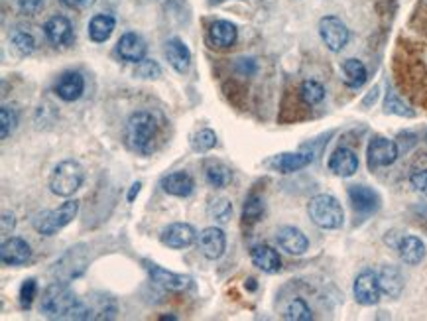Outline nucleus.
<instances>
[{
	"instance_id": "9",
	"label": "nucleus",
	"mask_w": 427,
	"mask_h": 321,
	"mask_svg": "<svg viewBox=\"0 0 427 321\" xmlns=\"http://www.w3.org/2000/svg\"><path fill=\"white\" fill-rule=\"evenodd\" d=\"M347 193H348V201H351V207H353L355 213L360 215V217L374 215L378 209H380V205H382L380 196H378L372 188L363 186V184L351 186Z\"/></svg>"
},
{
	"instance_id": "19",
	"label": "nucleus",
	"mask_w": 427,
	"mask_h": 321,
	"mask_svg": "<svg viewBox=\"0 0 427 321\" xmlns=\"http://www.w3.org/2000/svg\"><path fill=\"white\" fill-rule=\"evenodd\" d=\"M398 254L404 264L408 266H418L421 260L426 259V242L421 241L416 235H402L400 242H398Z\"/></svg>"
},
{
	"instance_id": "5",
	"label": "nucleus",
	"mask_w": 427,
	"mask_h": 321,
	"mask_svg": "<svg viewBox=\"0 0 427 321\" xmlns=\"http://www.w3.org/2000/svg\"><path fill=\"white\" fill-rule=\"evenodd\" d=\"M79 213V201L77 199H69L65 201L63 205H59L57 209H50V211H44L40 213L34 219V229H36L40 235H45V237H52L55 232H59L63 227L72 223L73 219Z\"/></svg>"
},
{
	"instance_id": "24",
	"label": "nucleus",
	"mask_w": 427,
	"mask_h": 321,
	"mask_svg": "<svg viewBox=\"0 0 427 321\" xmlns=\"http://www.w3.org/2000/svg\"><path fill=\"white\" fill-rule=\"evenodd\" d=\"M378 280H380L384 295H388L392 300L400 298V294L404 292V276L394 264H384L378 272Z\"/></svg>"
},
{
	"instance_id": "39",
	"label": "nucleus",
	"mask_w": 427,
	"mask_h": 321,
	"mask_svg": "<svg viewBox=\"0 0 427 321\" xmlns=\"http://www.w3.org/2000/svg\"><path fill=\"white\" fill-rule=\"evenodd\" d=\"M409 184L418 193L427 197V170H416L409 176Z\"/></svg>"
},
{
	"instance_id": "23",
	"label": "nucleus",
	"mask_w": 427,
	"mask_h": 321,
	"mask_svg": "<svg viewBox=\"0 0 427 321\" xmlns=\"http://www.w3.org/2000/svg\"><path fill=\"white\" fill-rule=\"evenodd\" d=\"M166 57H168L169 65L178 73H186L191 65V52L186 42L179 38H171L166 42Z\"/></svg>"
},
{
	"instance_id": "29",
	"label": "nucleus",
	"mask_w": 427,
	"mask_h": 321,
	"mask_svg": "<svg viewBox=\"0 0 427 321\" xmlns=\"http://www.w3.org/2000/svg\"><path fill=\"white\" fill-rule=\"evenodd\" d=\"M207 215L217 223H229L232 217V203L227 197H213L207 205Z\"/></svg>"
},
{
	"instance_id": "15",
	"label": "nucleus",
	"mask_w": 427,
	"mask_h": 321,
	"mask_svg": "<svg viewBox=\"0 0 427 321\" xmlns=\"http://www.w3.org/2000/svg\"><path fill=\"white\" fill-rule=\"evenodd\" d=\"M146 268H148V274H150L152 282H154V284L161 286V288H166V290L181 292V290H187V288L191 286V278L189 276L176 274V272H169V270H166V268L154 264V262H148Z\"/></svg>"
},
{
	"instance_id": "32",
	"label": "nucleus",
	"mask_w": 427,
	"mask_h": 321,
	"mask_svg": "<svg viewBox=\"0 0 427 321\" xmlns=\"http://www.w3.org/2000/svg\"><path fill=\"white\" fill-rule=\"evenodd\" d=\"M384 113L386 115H398V116H406V118H414L416 113L402 101L394 91H390L386 98H384Z\"/></svg>"
},
{
	"instance_id": "40",
	"label": "nucleus",
	"mask_w": 427,
	"mask_h": 321,
	"mask_svg": "<svg viewBox=\"0 0 427 321\" xmlns=\"http://www.w3.org/2000/svg\"><path fill=\"white\" fill-rule=\"evenodd\" d=\"M18 6L24 14H36L44 9V0H18Z\"/></svg>"
},
{
	"instance_id": "42",
	"label": "nucleus",
	"mask_w": 427,
	"mask_h": 321,
	"mask_svg": "<svg viewBox=\"0 0 427 321\" xmlns=\"http://www.w3.org/2000/svg\"><path fill=\"white\" fill-rule=\"evenodd\" d=\"M2 235L4 237H8L14 231V227H16V219H14V215L12 213H2Z\"/></svg>"
},
{
	"instance_id": "18",
	"label": "nucleus",
	"mask_w": 427,
	"mask_h": 321,
	"mask_svg": "<svg viewBox=\"0 0 427 321\" xmlns=\"http://www.w3.org/2000/svg\"><path fill=\"white\" fill-rule=\"evenodd\" d=\"M55 95L65 101V103H73V101H77L83 95V91H85V79H83V75L77 72H67L63 73L59 79L55 81Z\"/></svg>"
},
{
	"instance_id": "34",
	"label": "nucleus",
	"mask_w": 427,
	"mask_h": 321,
	"mask_svg": "<svg viewBox=\"0 0 427 321\" xmlns=\"http://www.w3.org/2000/svg\"><path fill=\"white\" fill-rule=\"evenodd\" d=\"M215 144H217V134H215L211 128H201L199 133H195L191 136V148L195 152H199V154L215 148Z\"/></svg>"
},
{
	"instance_id": "43",
	"label": "nucleus",
	"mask_w": 427,
	"mask_h": 321,
	"mask_svg": "<svg viewBox=\"0 0 427 321\" xmlns=\"http://www.w3.org/2000/svg\"><path fill=\"white\" fill-rule=\"evenodd\" d=\"M376 98H378V87H374V89L370 91L368 95H366V98L363 101V107H368V105H370V103H374Z\"/></svg>"
},
{
	"instance_id": "12",
	"label": "nucleus",
	"mask_w": 427,
	"mask_h": 321,
	"mask_svg": "<svg viewBox=\"0 0 427 321\" xmlns=\"http://www.w3.org/2000/svg\"><path fill=\"white\" fill-rule=\"evenodd\" d=\"M276 241L280 249L294 257H302L309 249V239L303 235V231H300L297 227H290V225L278 229Z\"/></svg>"
},
{
	"instance_id": "27",
	"label": "nucleus",
	"mask_w": 427,
	"mask_h": 321,
	"mask_svg": "<svg viewBox=\"0 0 427 321\" xmlns=\"http://www.w3.org/2000/svg\"><path fill=\"white\" fill-rule=\"evenodd\" d=\"M205 179L211 188L223 189L232 181V171L223 162L211 160L205 164Z\"/></svg>"
},
{
	"instance_id": "28",
	"label": "nucleus",
	"mask_w": 427,
	"mask_h": 321,
	"mask_svg": "<svg viewBox=\"0 0 427 321\" xmlns=\"http://www.w3.org/2000/svg\"><path fill=\"white\" fill-rule=\"evenodd\" d=\"M116 22L110 14H95L89 22V38L95 44H103L115 32Z\"/></svg>"
},
{
	"instance_id": "21",
	"label": "nucleus",
	"mask_w": 427,
	"mask_h": 321,
	"mask_svg": "<svg viewBox=\"0 0 427 321\" xmlns=\"http://www.w3.org/2000/svg\"><path fill=\"white\" fill-rule=\"evenodd\" d=\"M160 188L173 197H189L195 189V181L187 171H171L164 176L160 181Z\"/></svg>"
},
{
	"instance_id": "25",
	"label": "nucleus",
	"mask_w": 427,
	"mask_h": 321,
	"mask_svg": "<svg viewBox=\"0 0 427 321\" xmlns=\"http://www.w3.org/2000/svg\"><path fill=\"white\" fill-rule=\"evenodd\" d=\"M341 72H343V81L348 89H360L368 79V72H366V65L360 60H345L341 63Z\"/></svg>"
},
{
	"instance_id": "30",
	"label": "nucleus",
	"mask_w": 427,
	"mask_h": 321,
	"mask_svg": "<svg viewBox=\"0 0 427 321\" xmlns=\"http://www.w3.org/2000/svg\"><path fill=\"white\" fill-rule=\"evenodd\" d=\"M300 95H302L303 103H305L307 107H315V105H319L321 101L325 98V87L321 85L319 81L307 79L302 83Z\"/></svg>"
},
{
	"instance_id": "8",
	"label": "nucleus",
	"mask_w": 427,
	"mask_h": 321,
	"mask_svg": "<svg viewBox=\"0 0 427 321\" xmlns=\"http://www.w3.org/2000/svg\"><path fill=\"white\" fill-rule=\"evenodd\" d=\"M319 36L323 40V44L327 45V50L331 52H341L345 45L348 44V28L337 16H325L319 20Z\"/></svg>"
},
{
	"instance_id": "14",
	"label": "nucleus",
	"mask_w": 427,
	"mask_h": 321,
	"mask_svg": "<svg viewBox=\"0 0 427 321\" xmlns=\"http://www.w3.org/2000/svg\"><path fill=\"white\" fill-rule=\"evenodd\" d=\"M116 52L120 55L123 62L138 63L142 62L148 52V45L142 40V36H138L136 32H126L116 44Z\"/></svg>"
},
{
	"instance_id": "33",
	"label": "nucleus",
	"mask_w": 427,
	"mask_h": 321,
	"mask_svg": "<svg viewBox=\"0 0 427 321\" xmlns=\"http://www.w3.org/2000/svg\"><path fill=\"white\" fill-rule=\"evenodd\" d=\"M10 42L12 45L18 50L20 55H30L34 50H36V40L30 32H24V30H14L10 34Z\"/></svg>"
},
{
	"instance_id": "17",
	"label": "nucleus",
	"mask_w": 427,
	"mask_h": 321,
	"mask_svg": "<svg viewBox=\"0 0 427 321\" xmlns=\"http://www.w3.org/2000/svg\"><path fill=\"white\" fill-rule=\"evenodd\" d=\"M329 170L338 176V178H351L358 171V156L351 148L341 146L337 150L331 154L329 158Z\"/></svg>"
},
{
	"instance_id": "45",
	"label": "nucleus",
	"mask_w": 427,
	"mask_h": 321,
	"mask_svg": "<svg viewBox=\"0 0 427 321\" xmlns=\"http://www.w3.org/2000/svg\"><path fill=\"white\" fill-rule=\"evenodd\" d=\"M254 282H256V280H254V278H250V280H249L250 290H256V284H254Z\"/></svg>"
},
{
	"instance_id": "16",
	"label": "nucleus",
	"mask_w": 427,
	"mask_h": 321,
	"mask_svg": "<svg viewBox=\"0 0 427 321\" xmlns=\"http://www.w3.org/2000/svg\"><path fill=\"white\" fill-rule=\"evenodd\" d=\"M313 162L312 154H303V152H282L268 162L270 168H274L280 174H294L303 168H307Z\"/></svg>"
},
{
	"instance_id": "36",
	"label": "nucleus",
	"mask_w": 427,
	"mask_h": 321,
	"mask_svg": "<svg viewBox=\"0 0 427 321\" xmlns=\"http://www.w3.org/2000/svg\"><path fill=\"white\" fill-rule=\"evenodd\" d=\"M0 123H2V140H6L10 134L14 133L16 125H18L16 108L8 107V105H4V107L0 108Z\"/></svg>"
},
{
	"instance_id": "38",
	"label": "nucleus",
	"mask_w": 427,
	"mask_h": 321,
	"mask_svg": "<svg viewBox=\"0 0 427 321\" xmlns=\"http://www.w3.org/2000/svg\"><path fill=\"white\" fill-rule=\"evenodd\" d=\"M38 294V282L34 278H28L24 280V284L20 288V305H22V310H30L32 308V303L36 300Z\"/></svg>"
},
{
	"instance_id": "1",
	"label": "nucleus",
	"mask_w": 427,
	"mask_h": 321,
	"mask_svg": "<svg viewBox=\"0 0 427 321\" xmlns=\"http://www.w3.org/2000/svg\"><path fill=\"white\" fill-rule=\"evenodd\" d=\"M79 300L67 282H54L44 290L40 300V312L52 320H69Z\"/></svg>"
},
{
	"instance_id": "4",
	"label": "nucleus",
	"mask_w": 427,
	"mask_h": 321,
	"mask_svg": "<svg viewBox=\"0 0 427 321\" xmlns=\"http://www.w3.org/2000/svg\"><path fill=\"white\" fill-rule=\"evenodd\" d=\"M85 181V170L77 160H63L50 176V189L57 197H72Z\"/></svg>"
},
{
	"instance_id": "10",
	"label": "nucleus",
	"mask_w": 427,
	"mask_h": 321,
	"mask_svg": "<svg viewBox=\"0 0 427 321\" xmlns=\"http://www.w3.org/2000/svg\"><path fill=\"white\" fill-rule=\"evenodd\" d=\"M197 247L207 260L221 259L227 250V235L219 227H207L197 235Z\"/></svg>"
},
{
	"instance_id": "37",
	"label": "nucleus",
	"mask_w": 427,
	"mask_h": 321,
	"mask_svg": "<svg viewBox=\"0 0 427 321\" xmlns=\"http://www.w3.org/2000/svg\"><path fill=\"white\" fill-rule=\"evenodd\" d=\"M134 75H136V77H140V79H158V77L161 75V67L158 65V62H154V60H146V57H144L142 62L136 63Z\"/></svg>"
},
{
	"instance_id": "7",
	"label": "nucleus",
	"mask_w": 427,
	"mask_h": 321,
	"mask_svg": "<svg viewBox=\"0 0 427 321\" xmlns=\"http://www.w3.org/2000/svg\"><path fill=\"white\" fill-rule=\"evenodd\" d=\"M353 294H355V300L360 305H376L380 302V295H382V288H380V280H378V274L366 268L363 270L358 276L355 278V286H353Z\"/></svg>"
},
{
	"instance_id": "35",
	"label": "nucleus",
	"mask_w": 427,
	"mask_h": 321,
	"mask_svg": "<svg viewBox=\"0 0 427 321\" xmlns=\"http://www.w3.org/2000/svg\"><path fill=\"white\" fill-rule=\"evenodd\" d=\"M262 215H264V201H262L258 196H250L249 199L244 201V207H242V217H244V221L256 223Z\"/></svg>"
},
{
	"instance_id": "26",
	"label": "nucleus",
	"mask_w": 427,
	"mask_h": 321,
	"mask_svg": "<svg viewBox=\"0 0 427 321\" xmlns=\"http://www.w3.org/2000/svg\"><path fill=\"white\" fill-rule=\"evenodd\" d=\"M209 38L217 47H231V45L237 44L239 30L229 20H215L211 24V30H209Z\"/></svg>"
},
{
	"instance_id": "13",
	"label": "nucleus",
	"mask_w": 427,
	"mask_h": 321,
	"mask_svg": "<svg viewBox=\"0 0 427 321\" xmlns=\"http://www.w3.org/2000/svg\"><path fill=\"white\" fill-rule=\"evenodd\" d=\"M30 257H32V249L20 237L4 239L0 247V259H2V264H6V266H22L30 260Z\"/></svg>"
},
{
	"instance_id": "22",
	"label": "nucleus",
	"mask_w": 427,
	"mask_h": 321,
	"mask_svg": "<svg viewBox=\"0 0 427 321\" xmlns=\"http://www.w3.org/2000/svg\"><path fill=\"white\" fill-rule=\"evenodd\" d=\"M250 260L254 266L260 268L266 274H276L282 270V259H280L278 250L268 247V244H256L250 250Z\"/></svg>"
},
{
	"instance_id": "44",
	"label": "nucleus",
	"mask_w": 427,
	"mask_h": 321,
	"mask_svg": "<svg viewBox=\"0 0 427 321\" xmlns=\"http://www.w3.org/2000/svg\"><path fill=\"white\" fill-rule=\"evenodd\" d=\"M140 188H142V184H140V181H136V184H132V188H130V193H128V203H132L134 197L140 193Z\"/></svg>"
},
{
	"instance_id": "20",
	"label": "nucleus",
	"mask_w": 427,
	"mask_h": 321,
	"mask_svg": "<svg viewBox=\"0 0 427 321\" xmlns=\"http://www.w3.org/2000/svg\"><path fill=\"white\" fill-rule=\"evenodd\" d=\"M44 34L47 38V42L52 45H69L73 42V26L69 20L65 16H52V18L45 22Z\"/></svg>"
},
{
	"instance_id": "11",
	"label": "nucleus",
	"mask_w": 427,
	"mask_h": 321,
	"mask_svg": "<svg viewBox=\"0 0 427 321\" xmlns=\"http://www.w3.org/2000/svg\"><path fill=\"white\" fill-rule=\"evenodd\" d=\"M160 241L168 249L183 250L197 241V231L189 223H171L160 232Z\"/></svg>"
},
{
	"instance_id": "2",
	"label": "nucleus",
	"mask_w": 427,
	"mask_h": 321,
	"mask_svg": "<svg viewBox=\"0 0 427 321\" xmlns=\"http://www.w3.org/2000/svg\"><path fill=\"white\" fill-rule=\"evenodd\" d=\"M126 142L134 152L150 154L158 136V120L150 111H136L126 123Z\"/></svg>"
},
{
	"instance_id": "3",
	"label": "nucleus",
	"mask_w": 427,
	"mask_h": 321,
	"mask_svg": "<svg viewBox=\"0 0 427 321\" xmlns=\"http://www.w3.org/2000/svg\"><path fill=\"white\" fill-rule=\"evenodd\" d=\"M307 213L313 223L325 231L341 229L345 223V209L337 197L329 196V193H319V196L312 197L307 203Z\"/></svg>"
},
{
	"instance_id": "31",
	"label": "nucleus",
	"mask_w": 427,
	"mask_h": 321,
	"mask_svg": "<svg viewBox=\"0 0 427 321\" xmlns=\"http://www.w3.org/2000/svg\"><path fill=\"white\" fill-rule=\"evenodd\" d=\"M284 317L290 321H312L313 313L305 300L295 298V300H292V302L287 303V308H285L284 312Z\"/></svg>"
},
{
	"instance_id": "41",
	"label": "nucleus",
	"mask_w": 427,
	"mask_h": 321,
	"mask_svg": "<svg viewBox=\"0 0 427 321\" xmlns=\"http://www.w3.org/2000/svg\"><path fill=\"white\" fill-rule=\"evenodd\" d=\"M63 6H67V9L72 10H85L91 9L97 0H59Z\"/></svg>"
},
{
	"instance_id": "6",
	"label": "nucleus",
	"mask_w": 427,
	"mask_h": 321,
	"mask_svg": "<svg viewBox=\"0 0 427 321\" xmlns=\"http://www.w3.org/2000/svg\"><path fill=\"white\" fill-rule=\"evenodd\" d=\"M400 156L398 144L384 138V136H374L368 148H366V162H368V170L376 171L378 168H388Z\"/></svg>"
}]
</instances>
